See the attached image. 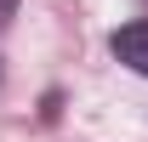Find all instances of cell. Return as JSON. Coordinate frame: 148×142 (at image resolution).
<instances>
[{"label":"cell","instance_id":"cell-3","mask_svg":"<svg viewBox=\"0 0 148 142\" xmlns=\"http://www.w3.org/2000/svg\"><path fill=\"white\" fill-rule=\"evenodd\" d=\"M0 74H6V68H0Z\"/></svg>","mask_w":148,"mask_h":142},{"label":"cell","instance_id":"cell-2","mask_svg":"<svg viewBox=\"0 0 148 142\" xmlns=\"http://www.w3.org/2000/svg\"><path fill=\"white\" fill-rule=\"evenodd\" d=\"M17 17V0H0V23H12Z\"/></svg>","mask_w":148,"mask_h":142},{"label":"cell","instance_id":"cell-1","mask_svg":"<svg viewBox=\"0 0 148 142\" xmlns=\"http://www.w3.org/2000/svg\"><path fill=\"white\" fill-rule=\"evenodd\" d=\"M108 51L120 57L131 74H143V80H148V17H131V23H120V29L108 34Z\"/></svg>","mask_w":148,"mask_h":142}]
</instances>
